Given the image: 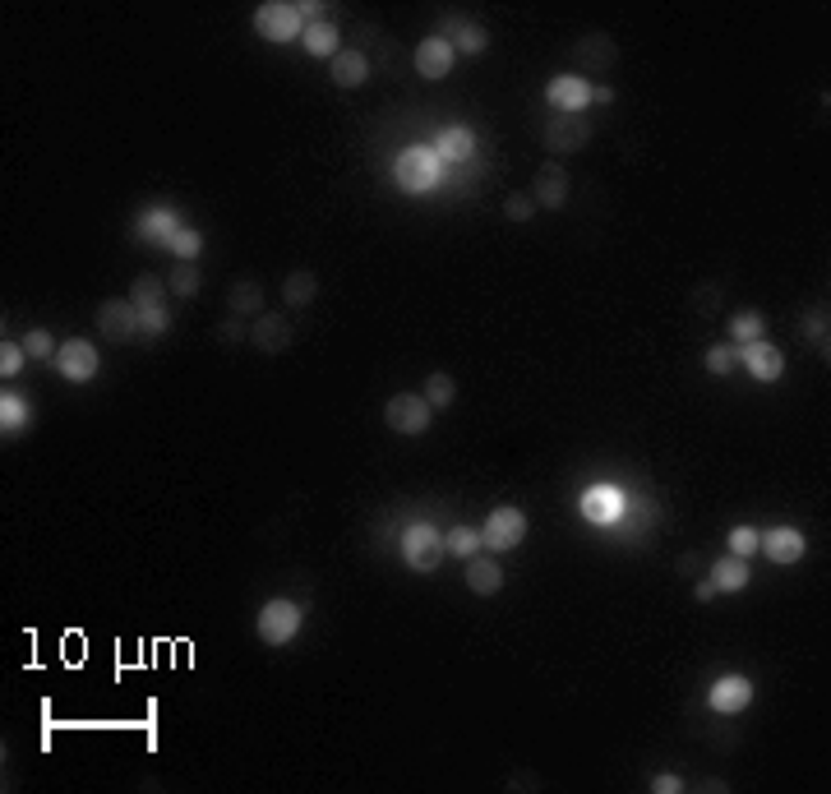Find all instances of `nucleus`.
I'll return each instance as SVG.
<instances>
[{
  "instance_id": "21",
  "label": "nucleus",
  "mask_w": 831,
  "mask_h": 794,
  "mask_svg": "<svg viewBox=\"0 0 831 794\" xmlns=\"http://www.w3.org/2000/svg\"><path fill=\"white\" fill-rule=\"evenodd\" d=\"M467 587H471V596H494V591L504 587V568L494 564L490 554H476V559H467Z\"/></svg>"
},
{
  "instance_id": "32",
  "label": "nucleus",
  "mask_w": 831,
  "mask_h": 794,
  "mask_svg": "<svg viewBox=\"0 0 831 794\" xmlns=\"http://www.w3.org/2000/svg\"><path fill=\"white\" fill-rule=\"evenodd\" d=\"M421 397L430 402L434 411H444V407H453V397H458V384H453V374H444V370H434L430 379H425V388H421Z\"/></svg>"
},
{
  "instance_id": "1",
  "label": "nucleus",
  "mask_w": 831,
  "mask_h": 794,
  "mask_svg": "<svg viewBox=\"0 0 831 794\" xmlns=\"http://www.w3.org/2000/svg\"><path fill=\"white\" fill-rule=\"evenodd\" d=\"M398 550H402V564H407L411 573H434L448 554L444 550V531L434 527V522H411V527H402Z\"/></svg>"
},
{
  "instance_id": "5",
  "label": "nucleus",
  "mask_w": 831,
  "mask_h": 794,
  "mask_svg": "<svg viewBox=\"0 0 831 794\" xmlns=\"http://www.w3.org/2000/svg\"><path fill=\"white\" fill-rule=\"evenodd\" d=\"M434 421V407L421 393H393L384 402V425L393 434H425Z\"/></svg>"
},
{
  "instance_id": "18",
  "label": "nucleus",
  "mask_w": 831,
  "mask_h": 794,
  "mask_svg": "<svg viewBox=\"0 0 831 794\" xmlns=\"http://www.w3.org/2000/svg\"><path fill=\"white\" fill-rule=\"evenodd\" d=\"M181 231V213L176 208H144L134 217V236L139 241H157V245H171Z\"/></svg>"
},
{
  "instance_id": "7",
  "label": "nucleus",
  "mask_w": 831,
  "mask_h": 794,
  "mask_svg": "<svg viewBox=\"0 0 831 794\" xmlns=\"http://www.w3.org/2000/svg\"><path fill=\"white\" fill-rule=\"evenodd\" d=\"M522 536H527V513H522V508H508V504L490 508V518H485V527H481V541L490 545L494 554L522 545Z\"/></svg>"
},
{
  "instance_id": "33",
  "label": "nucleus",
  "mask_w": 831,
  "mask_h": 794,
  "mask_svg": "<svg viewBox=\"0 0 831 794\" xmlns=\"http://www.w3.org/2000/svg\"><path fill=\"white\" fill-rule=\"evenodd\" d=\"M767 333V324H762L758 310H744L730 319V347H744V342H758V337Z\"/></svg>"
},
{
  "instance_id": "2",
  "label": "nucleus",
  "mask_w": 831,
  "mask_h": 794,
  "mask_svg": "<svg viewBox=\"0 0 831 794\" xmlns=\"http://www.w3.org/2000/svg\"><path fill=\"white\" fill-rule=\"evenodd\" d=\"M305 614L296 601H287V596H273V601L259 605V619H254V633H259V642L264 647H287L296 633H301Z\"/></svg>"
},
{
  "instance_id": "25",
  "label": "nucleus",
  "mask_w": 831,
  "mask_h": 794,
  "mask_svg": "<svg viewBox=\"0 0 831 794\" xmlns=\"http://www.w3.org/2000/svg\"><path fill=\"white\" fill-rule=\"evenodd\" d=\"M301 42H305V51H310V56H319V61H333V56H338V47H342V28L328 24V19H319V24H310L301 33Z\"/></svg>"
},
{
  "instance_id": "45",
  "label": "nucleus",
  "mask_w": 831,
  "mask_h": 794,
  "mask_svg": "<svg viewBox=\"0 0 831 794\" xmlns=\"http://www.w3.org/2000/svg\"><path fill=\"white\" fill-rule=\"evenodd\" d=\"M591 102H601V107H610V102H615V88H591Z\"/></svg>"
},
{
  "instance_id": "30",
  "label": "nucleus",
  "mask_w": 831,
  "mask_h": 794,
  "mask_svg": "<svg viewBox=\"0 0 831 794\" xmlns=\"http://www.w3.org/2000/svg\"><path fill=\"white\" fill-rule=\"evenodd\" d=\"M481 545L485 541H481V531H476V527H453L444 536V550L453 554V559H462V564H467V559H476V554H481Z\"/></svg>"
},
{
  "instance_id": "20",
  "label": "nucleus",
  "mask_w": 831,
  "mask_h": 794,
  "mask_svg": "<svg viewBox=\"0 0 831 794\" xmlns=\"http://www.w3.org/2000/svg\"><path fill=\"white\" fill-rule=\"evenodd\" d=\"M439 37H444V42L458 51V56H481V51L490 47V33H485L481 24H471V19H448Z\"/></svg>"
},
{
  "instance_id": "35",
  "label": "nucleus",
  "mask_w": 831,
  "mask_h": 794,
  "mask_svg": "<svg viewBox=\"0 0 831 794\" xmlns=\"http://www.w3.org/2000/svg\"><path fill=\"white\" fill-rule=\"evenodd\" d=\"M167 250L176 254L181 264H194V259H199V250H204V236H199L194 227H181V231H176V241H171Z\"/></svg>"
},
{
  "instance_id": "37",
  "label": "nucleus",
  "mask_w": 831,
  "mask_h": 794,
  "mask_svg": "<svg viewBox=\"0 0 831 794\" xmlns=\"http://www.w3.org/2000/svg\"><path fill=\"white\" fill-rule=\"evenodd\" d=\"M24 361H28L24 342H10V337H5V342H0V374H5V379H14V374L24 370Z\"/></svg>"
},
{
  "instance_id": "23",
  "label": "nucleus",
  "mask_w": 831,
  "mask_h": 794,
  "mask_svg": "<svg viewBox=\"0 0 831 794\" xmlns=\"http://www.w3.org/2000/svg\"><path fill=\"white\" fill-rule=\"evenodd\" d=\"M227 310L236 314V319H259V314H264V287H259V282H250V277L231 282Z\"/></svg>"
},
{
  "instance_id": "16",
  "label": "nucleus",
  "mask_w": 831,
  "mask_h": 794,
  "mask_svg": "<svg viewBox=\"0 0 831 794\" xmlns=\"http://www.w3.org/2000/svg\"><path fill=\"white\" fill-rule=\"evenodd\" d=\"M250 347L254 351H268V356H282L291 347V324L287 314H259L250 324Z\"/></svg>"
},
{
  "instance_id": "41",
  "label": "nucleus",
  "mask_w": 831,
  "mask_h": 794,
  "mask_svg": "<svg viewBox=\"0 0 831 794\" xmlns=\"http://www.w3.org/2000/svg\"><path fill=\"white\" fill-rule=\"evenodd\" d=\"M707 370L711 374H730V370H735V347H707Z\"/></svg>"
},
{
  "instance_id": "11",
  "label": "nucleus",
  "mask_w": 831,
  "mask_h": 794,
  "mask_svg": "<svg viewBox=\"0 0 831 794\" xmlns=\"http://www.w3.org/2000/svg\"><path fill=\"white\" fill-rule=\"evenodd\" d=\"M545 102H550L559 116H582L591 107V84L582 74H554L550 88H545Z\"/></svg>"
},
{
  "instance_id": "31",
  "label": "nucleus",
  "mask_w": 831,
  "mask_h": 794,
  "mask_svg": "<svg viewBox=\"0 0 831 794\" xmlns=\"http://www.w3.org/2000/svg\"><path fill=\"white\" fill-rule=\"evenodd\" d=\"M0 430H5V439L28 430V402L19 393H5V397H0Z\"/></svg>"
},
{
  "instance_id": "17",
  "label": "nucleus",
  "mask_w": 831,
  "mask_h": 794,
  "mask_svg": "<svg viewBox=\"0 0 831 794\" xmlns=\"http://www.w3.org/2000/svg\"><path fill=\"white\" fill-rule=\"evenodd\" d=\"M531 199H536V208H564L568 171L559 167V162H541V167H536V181H531Z\"/></svg>"
},
{
  "instance_id": "42",
  "label": "nucleus",
  "mask_w": 831,
  "mask_h": 794,
  "mask_svg": "<svg viewBox=\"0 0 831 794\" xmlns=\"http://www.w3.org/2000/svg\"><path fill=\"white\" fill-rule=\"evenodd\" d=\"M684 781H679L675 771H661V776H651V794H679Z\"/></svg>"
},
{
  "instance_id": "24",
  "label": "nucleus",
  "mask_w": 831,
  "mask_h": 794,
  "mask_svg": "<svg viewBox=\"0 0 831 794\" xmlns=\"http://www.w3.org/2000/svg\"><path fill=\"white\" fill-rule=\"evenodd\" d=\"M711 582H716V591H744L748 582H753V568H748V559H739V554H721V559L711 564Z\"/></svg>"
},
{
  "instance_id": "12",
  "label": "nucleus",
  "mask_w": 831,
  "mask_h": 794,
  "mask_svg": "<svg viewBox=\"0 0 831 794\" xmlns=\"http://www.w3.org/2000/svg\"><path fill=\"white\" fill-rule=\"evenodd\" d=\"M587 139H591L587 116H559V111H554L550 125H545V148H550L554 157L578 153V148H587Z\"/></svg>"
},
{
  "instance_id": "26",
  "label": "nucleus",
  "mask_w": 831,
  "mask_h": 794,
  "mask_svg": "<svg viewBox=\"0 0 831 794\" xmlns=\"http://www.w3.org/2000/svg\"><path fill=\"white\" fill-rule=\"evenodd\" d=\"M430 148H434V157H439V162H467V157L476 153V134L462 130V125H453V130H444Z\"/></svg>"
},
{
  "instance_id": "39",
  "label": "nucleus",
  "mask_w": 831,
  "mask_h": 794,
  "mask_svg": "<svg viewBox=\"0 0 831 794\" xmlns=\"http://www.w3.org/2000/svg\"><path fill=\"white\" fill-rule=\"evenodd\" d=\"M171 328V305L167 310H144L139 314V337H162Z\"/></svg>"
},
{
  "instance_id": "22",
  "label": "nucleus",
  "mask_w": 831,
  "mask_h": 794,
  "mask_svg": "<svg viewBox=\"0 0 831 794\" xmlns=\"http://www.w3.org/2000/svg\"><path fill=\"white\" fill-rule=\"evenodd\" d=\"M328 74H333L338 88H361L365 79H370V56H365V51H338L333 65H328Z\"/></svg>"
},
{
  "instance_id": "34",
  "label": "nucleus",
  "mask_w": 831,
  "mask_h": 794,
  "mask_svg": "<svg viewBox=\"0 0 831 794\" xmlns=\"http://www.w3.org/2000/svg\"><path fill=\"white\" fill-rule=\"evenodd\" d=\"M24 351L33 356V361H56V351H61V342L47 333V328H28L24 333Z\"/></svg>"
},
{
  "instance_id": "28",
  "label": "nucleus",
  "mask_w": 831,
  "mask_h": 794,
  "mask_svg": "<svg viewBox=\"0 0 831 794\" xmlns=\"http://www.w3.org/2000/svg\"><path fill=\"white\" fill-rule=\"evenodd\" d=\"M314 296H319V277H314L310 268L287 273V282H282V301H287V305H310Z\"/></svg>"
},
{
  "instance_id": "27",
  "label": "nucleus",
  "mask_w": 831,
  "mask_h": 794,
  "mask_svg": "<svg viewBox=\"0 0 831 794\" xmlns=\"http://www.w3.org/2000/svg\"><path fill=\"white\" fill-rule=\"evenodd\" d=\"M130 305L139 314L144 310H167V282H157L153 273H139L130 287Z\"/></svg>"
},
{
  "instance_id": "4",
  "label": "nucleus",
  "mask_w": 831,
  "mask_h": 794,
  "mask_svg": "<svg viewBox=\"0 0 831 794\" xmlns=\"http://www.w3.org/2000/svg\"><path fill=\"white\" fill-rule=\"evenodd\" d=\"M254 33L268 37V42H296L305 33V14L301 0H268L254 10Z\"/></svg>"
},
{
  "instance_id": "14",
  "label": "nucleus",
  "mask_w": 831,
  "mask_h": 794,
  "mask_svg": "<svg viewBox=\"0 0 831 794\" xmlns=\"http://www.w3.org/2000/svg\"><path fill=\"white\" fill-rule=\"evenodd\" d=\"M748 702H753V684L744 674H721L707 693V707L721 711V716H739V711H748Z\"/></svg>"
},
{
  "instance_id": "43",
  "label": "nucleus",
  "mask_w": 831,
  "mask_h": 794,
  "mask_svg": "<svg viewBox=\"0 0 831 794\" xmlns=\"http://www.w3.org/2000/svg\"><path fill=\"white\" fill-rule=\"evenodd\" d=\"M217 337H222V342H241V337H245V342H250V328H245L241 319H236V314H231L227 324L217 328Z\"/></svg>"
},
{
  "instance_id": "29",
  "label": "nucleus",
  "mask_w": 831,
  "mask_h": 794,
  "mask_svg": "<svg viewBox=\"0 0 831 794\" xmlns=\"http://www.w3.org/2000/svg\"><path fill=\"white\" fill-rule=\"evenodd\" d=\"M199 287H204V277H199V268L194 264H171V273H167V291L171 296H181V301H194L199 296Z\"/></svg>"
},
{
  "instance_id": "38",
  "label": "nucleus",
  "mask_w": 831,
  "mask_h": 794,
  "mask_svg": "<svg viewBox=\"0 0 831 794\" xmlns=\"http://www.w3.org/2000/svg\"><path fill=\"white\" fill-rule=\"evenodd\" d=\"M758 536L762 531H753V527H735L725 536V545H730V554H739V559H753V554H758Z\"/></svg>"
},
{
  "instance_id": "8",
  "label": "nucleus",
  "mask_w": 831,
  "mask_h": 794,
  "mask_svg": "<svg viewBox=\"0 0 831 794\" xmlns=\"http://www.w3.org/2000/svg\"><path fill=\"white\" fill-rule=\"evenodd\" d=\"M97 365H102V356H97V347L88 337H65L61 351H56V374L70 379V384H88L97 374Z\"/></svg>"
},
{
  "instance_id": "3",
  "label": "nucleus",
  "mask_w": 831,
  "mask_h": 794,
  "mask_svg": "<svg viewBox=\"0 0 831 794\" xmlns=\"http://www.w3.org/2000/svg\"><path fill=\"white\" fill-rule=\"evenodd\" d=\"M439 176H444V162L434 157V148H402L398 162H393V181H398V190L407 194H425L439 185Z\"/></svg>"
},
{
  "instance_id": "15",
  "label": "nucleus",
  "mask_w": 831,
  "mask_h": 794,
  "mask_svg": "<svg viewBox=\"0 0 831 794\" xmlns=\"http://www.w3.org/2000/svg\"><path fill=\"white\" fill-rule=\"evenodd\" d=\"M453 65H458V51L448 47L439 33L416 42V74H421V79H448Z\"/></svg>"
},
{
  "instance_id": "19",
  "label": "nucleus",
  "mask_w": 831,
  "mask_h": 794,
  "mask_svg": "<svg viewBox=\"0 0 831 794\" xmlns=\"http://www.w3.org/2000/svg\"><path fill=\"white\" fill-rule=\"evenodd\" d=\"M615 61H619V42L610 33H587L573 47V65H582V70H610Z\"/></svg>"
},
{
  "instance_id": "10",
  "label": "nucleus",
  "mask_w": 831,
  "mask_h": 794,
  "mask_svg": "<svg viewBox=\"0 0 831 794\" xmlns=\"http://www.w3.org/2000/svg\"><path fill=\"white\" fill-rule=\"evenodd\" d=\"M735 365H744L758 384H776L785 374V356L776 347H771L767 337H758V342H744V347H735Z\"/></svg>"
},
{
  "instance_id": "6",
  "label": "nucleus",
  "mask_w": 831,
  "mask_h": 794,
  "mask_svg": "<svg viewBox=\"0 0 831 794\" xmlns=\"http://www.w3.org/2000/svg\"><path fill=\"white\" fill-rule=\"evenodd\" d=\"M93 324L107 342H134V337H139V310L130 305V296H125V301L121 296H111V301L97 305Z\"/></svg>"
},
{
  "instance_id": "40",
  "label": "nucleus",
  "mask_w": 831,
  "mask_h": 794,
  "mask_svg": "<svg viewBox=\"0 0 831 794\" xmlns=\"http://www.w3.org/2000/svg\"><path fill=\"white\" fill-rule=\"evenodd\" d=\"M804 337L813 342V347H822V356H827V314H818V310L808 314V319H804Z\"/></svg>"
},
{
  "instance_id": "46",
  "label": "nucleus",
  "mask_w": 831,
  "mask_h": 794,
  "mask_svg": "<svg viewBox=\"0 0 831 794\" xmlns=\"http://www.w3.org/2000/svg\"><path fill=\"white\" fill-rule=\"evenodd\" d=\"M702 790H707V794H725L730 785H725V781H702Z\"/></svg>"
},
{
  "instance_id": "36",
  "label": "nucleus",
  "mask_w": 831,
  "mask_h": 794,
  "mask_svg": "<svg viewBox=\"0 0 831 794\" xmlns=\"http://www.w3.org/2000/svg\"><path fill=\"white\" fill-rule=\"evenodd\" d=\"M504 217H508V222H531V217H536V199L522 194V190L504 194Z\"/></svg>"
},
{
  "instance_id": "13",
  "label": "nucleus",
  "mask_w": 831,
  "mask_h": 794,
  "mask_svg": "<svg viewBox=\"0 0 831 794\" xmlns=\"http://www.w3.org/2000/svg\"><path fill=\"white\" fill-rule=\"evenodd\" d=\"M804 550H808V541H804V531H795V527H771L758 536V554H767L771 564H781V568L799 564Z\"/></svg>"
},
{
  "instance_id": "44",
  "label": "nucleus",
  "mask_w": 831,
  "mask_h": 794,
  "mask_svg": "<svg viewBox=\"0 0 831 794\" xmlns=\"http://www.w3.org/2000/svg\"><path fill=\"white\" fill-rule=\"evenodd\" d=\"M711 596H716V582H711V578H702L698 587H693V601H711Z\"/></svg>"
},
{
  "instance_id": "9",
  "label": "nucleus",
  "mask_w": 831,
  "mask_h": 794,
  "mask_svg": "<svg viewBox=\"0 0 831 794\" xmlns=\"http://www.w3.org/2000/svg\"><path fill=\"white\" fill-rule=\"evenodd\" d=\"M582 518L596 522V527H619L628 513V499L619 485H591L587 494H582Z\"/></svg>"
}]
</instances>
